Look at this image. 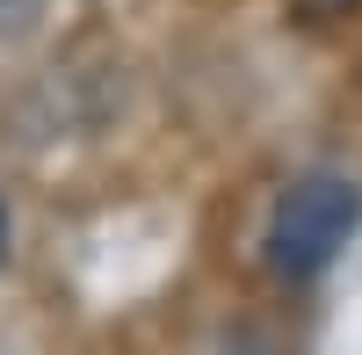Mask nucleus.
<instances>
[{"mask_svg": "<svg viewBox=\"0 0 362 355\" xmlns=\"http://www.w3.org/2000/svg\"><path fill=\"white\" fill-rule=\"evenodd\" d=\"M362 225V182L341 167H305L290 174L276 211H268V232H261V254L283 283H312L341 261V247L355 240Z\"/></svg>", "mask_w": 362, "mask_h": 355, "instance_id": "f257e3e1", "label": "nucleus"}, {"mask_svg": "<svg viewBox=\"0 0 362 355\" xmlns=\"http://www.w3.org/2000/svg\"><path fill=\"white\" fill-rule=\"evenodd\" d=\"M37 15H44V0H0V37H22Z\"/></svg>", "mask_w": 362, "mask_h": 355, "instance_id": "f03ea898", "label": "nucleus"}, {"mask_svg": "<svg viewBox=\"0 0 362 355\" xmlns=\"http://www.w3.org/2000/svg\"><path fill=\"white\" fill-rule=\"evenodd\" d=\"M297 8H305V15H319V22H326V15H348L355 0H297Z\"/></svg>", "mask_w": 362, "mask_h": 355, "instance_id": "7ed1b4c3", "label": "nucleus"}, {"mask_svg": "<svg viewBox=\"0 0 362 355\" xmlns=\"http://www.w3.org/2000/svg\"><path fill=\"white\" fill-rule=\"evenodd\" d=\"M8 240H15V218H8V203H0V261H8Z\"/></svg>", "mask_w": 362, "mask_h": 355, "instance_id": "20e7f679", "label": "nucleus"}]
</instances>
